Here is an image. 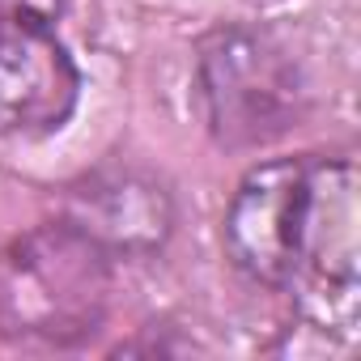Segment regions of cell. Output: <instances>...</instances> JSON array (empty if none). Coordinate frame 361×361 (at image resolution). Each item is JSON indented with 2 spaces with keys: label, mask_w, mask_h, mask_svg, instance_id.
<instances>
[{
  "label": "cell",
  "mask_w": 361,
  "mask_h": 361,
  "mask_svg": "<svg viewBox=\"0 0 361 361\" xmlns=\"http://www.w3.org/2000/svg\"><path fill=\"white\" fill-rule=\"evenodd\" d=\"M221 247L264 289L314 285L348 306L357 289V166L348 157L251 166L226 204Z\"/></svg>",
  "instance_id": "obj_1"
},
{
  "label": "cell",
  "mask_w": 361,
  "mask_h": 361,
  "mask_svg": "<svg viewBox=\"0 0 361 361\" xmlns=\"http://www.w3.org/2000/svg\"><path fill=\"white\" fill-rule=\"evenodd\" d=\"M196 106L213 145L251 153L302 128L310 85L272 26L221 22L196 43Z\"/></svg>",
  "instance_id": "obj_3"
},
{
  "label": "cell",
  "mask_w": 361,
  "mask_h": 361,
  "mask_svg": "<svg viewBox=\"0 0 361 361\" xmlns=\"http://www.w3.org/2000/svg\"><path fill=\"white\" fill-rule=\"evenodd\" d=\"M85 77L60 35V0H0V136H56L81 102Z\"/></svg>",
  "instance_id": "obj_4"
},
{
  "label": "cell",
  "mask_w": 361,
  "mask_h": 361,
  "mask_svg": "<svg viewBox=\"0 0 361 361\" xmlns=\"http://www.w3.org/2000/svg\"><path fill=\"white\" fill-rule=\"evenodd\" d=\"M115 289V259L64 217L0 247V336L56 348L85 344Z\"/></svg>",
  "instance_id": "obj_2"
},
{
  "label": "cell",
  "mask_w": 361,
  "mask_h": 361,
  "mask_svg": "<svg viewBox=\"0 0 361 361\" xmlns=\"http://www.w3.org/2000/svg\"><path fill=\"white\" fill-rule=\"evenodd\" d=\"M60 217L94 238L111 259H145L174 234V196L132 161H102L64 188Z\"/></svg>",
  "instance_id": "obj_5"
}]
</instances>
